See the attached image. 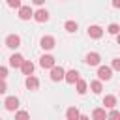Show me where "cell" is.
<instances>
[{
    "instance_id": "obj_1",
    "label": "cell",
    "mask_w": 120,
    "mask_h": 120,
    "mask_svg": "<svg viewBox=\"0 0 120 120\" xmlns=\"http://www.w3.org/2000/svg\"><path fill=\"white\" fill-rule=\"evenodd\" d=\"M98 77H99V81H109V79L112 77V68H109V66H99V68H98Z\"/></svg>"
},
{
    "instance_id": "obj_2",
    "label": "cell",
    "mask_w": 120,
    "mask_h": 120,
    "mask_svg": "<svg viewBox=\"0 0 120 120\" xmlns=\"http://www.w3.org/2000/svg\"><path fill=\"white\" fill-rule=\"evenodd\" d=\"M39 66H41L43 69H52V68H54V56L43 54V56L39 58Z\"/></svg>"
},
{
    "instance_id": "obj_3",
    "label": "cell",
    "mask_w": 120,
    "mask_h": 120,
    "mask_svg": "<svg viewBox=\"0 0 120 120\" xmlns=\"http://www.w3.org/2000/svg\"><path fill=\"white\" fill-rule=\"evenodd\" d=\"M51 79H52L54 82H58V81H62V79H66V71H64V68L54 66V68L51 69Z\"/></svg>"
},
{
    "instance_id": "obj_4",
    "label": "cell",
    "mask_w": 120,
    "mask_h": 120,
    "mask_svg": "<svg viewBox=\"0 0 120 120\" xmlns=\"http://www.w3.org/2000/svg\"><path fill=\"white\" fill-rule=\"evenodd\" d=\"M88 36H90L92 39H99V38L103 36V28L98 26V24H92V26H88Z\"/></svg>"
},
{
    "instance_id": "obj_5",
    "label": "cell",
    "mask_w": 120,
    "mask_h": 120,
    "mask_svg": "<svg viewBox=\"0 0 120 120\" xmlns=\"http://www.w3.org/2000/svg\"><path fill=\"white\" fill-rule=\"evenodd\" d=\"M32 17H34V11H32V8H30V6H22V8L19 9V19L28 21V19H32Z\"/></svg>"
},
{
    "instance_id": "obj_6",
    "label": "cell",
    "mask_w": 120,
    "mask_h": 120,
    "mask_svg": "<svg viewBox=\"0 0 120 120\" xmlns=\"http://www.w3.org/2000/svg\"><path fill=\"white\" fill-rule=\"evenodd\" d=\"M6 45H8L9 49H17V47L21 45V38H19V36H15V34H11V36H8V38H6Z\"/></svg>"
},
{
    "instance_id": "obj_7",
    "label": "cell",
    "mask_w": 120,
    "mask_h": 120,
    "mask_svg": "<svg viewBox=\"0 0 120 120\" xmlns=\"http://www.w3.org/2000/svg\"><path fill=\"white\" fill-rule=\"evenodd\" d=\"M81 79H79V71L77 69H69V71H66V82H69V84H75V82H79Z\"/></svg>"
},
{
    "instance_id": "obj_8",
    "label": "cell",
    "mask_w": 120,
    "mask_h": 120,
    "mask_svg": "<svg viewBox=\"0 0 120 120\" xmlns=\"http://www.w3.org/2000/svg\"><path fill=\"white\" fill-rule=\"evenodd\" d=\"M39 43H41V47H43L45 51H51V49L54 47V38H52V36H43Z\"/></svg>"
},
{
    "instance_id": "obj_9",
    "label": "cell",
    "mask_w": 120,
    "mask_h": 120,
    "mask_svg": "<svg viewBox=\"0 0 120 120\" xmlns=\"http://www.w3.org/2000/svg\"><path fill=\"white\" fill-rule=\"evenodd\" d=\"M99 60H101V56H99L98 52H88V54H86V58H84V62H86L88 66H98V64H99Z\"/></svg>"
},
{
    "instance_id": "obj_10",
    "label": "cell",
    "mask_w": 120,
    "mask_h": 120,
    "mask_svg": "<svg viewBox=\"0 0 120 120\" xmlns=\"http://www.w3.org/2000/svg\"><path fill=\"white\" fill-rule=\"evenodd\" d=\"M24 62H26V60H24L21 54H11V58H9V66H11V68H22Z\"/></svg>"
},
{
    "instance_id": "obj_11",
    "label": "cell",
    "mask_w": 120,
    "mask_h": 120,
    "mask_svg": "<svg viewBox=\"0 0 120 120\" xmlns=\"http://www.w3.org/2000/svg\"><path fill=\"white\" fill-rule=\"evenodd\" d=\"M4 105H6V109H8V111H15V109L19 107V99H17L15 96H11V98H6Z\"/></svg>"
},
{
    "instance_id": "obj_12",
    "label": "cell",
    "mask_w": 120,
    "mask_h": 120,
    "mask_svg": "<svg viewBox=\"0 0 120 120\" xmlns=\"http://www.w3.org/2000/svg\"><path fill=\"white\" fill-rule=\"evenodd\" d=\"M107 118H109V114L105 112V109H101V107L94 109V112H92V120H107Z\"/></svg>"
},
{
    "instance_id": "obj_13",
    "label": "cell",
    "mask_w": 120,
    "mask_h": 120,
    "mask_svg": "<svg viewBox=\"0 0 120 120\" xmlns=\"http://www.w3.org/2000/svg\"><path fill=\"white\" fill-rule=\"evenodd\" d=\"M34 19H36L38 22H45V21H49V13H47V9H38V11L34 13Z\"/></svg>"
},
{
    "instance_id": "obj_14",
    "label": "cell",
    "mask_w": 120,
    "mask_h": 120,
    "mask_svg": "<svg viewBox=\"0 0 120 120\" xmlns=\"http://www.w3.org/2000/svg\"><path fill=\"white\" fill-rule=\"evenodd\" d=\"M66 116H68V120H81V112H79L77 107H69L68 112H66Z\"/></svg>"
},
{
    "instance_id": "obj_15",
    "label": "cell",
    "mask_w": 120,
    "mask_h": 120,
    "mask_svg": "<svg viewBox=\"0 0 120 120\" xmlns=\"http://www.w3.org/2000/svg\"><path fill=\"white\" fill-rule=\"evenodd\" d=\"M21 71L26 75V77H32V73H34V64L30 62V60H26L24 64H22V68H21Z\"/></svg>"
},
{
    "instance_id": "obj_16",
    "label": "cell",
    "mask_w": 120,
    "mask_h": 120,
    "mask_svg": "<svg viewBox=\"0 0 120 120\" xmlns=\"http://www.w3.org/2000/svg\"><path fill=\"white\" fill-rule=\"evenodd\" d=\"M38 86H39V81L32 75V77H26V88L28 90H38Z\"/></svg>"
},
{
    "instance_id": "obj_17",
    "label": "cell",
    "mask_w": 120,
    "mask_h": 120,
    "mask_svg": "<svg viewBox=\"0 0 120 120\" xmlns=\"http://www.w3.org/2000/svg\"><path fill=\"white\" fill-rule=\"evenodd\" d=\"M103 105H105L107 109H114V107H116V98H114V96H105V98H103Z\"/></svg>"
},
{
    "instance_id": "obj_18",
    "label": "cell",
    "mask_w": 120,
    "mask_h": 120,
    "mask_svg": "<svg viewBox=\"0 0 120 120\" xmlns=\"http://www.w3.org/2000/svg\"><path fill=\"white\" fill-rule=\"evenodd\" d=\"M90 88H92V92H94V94H99V92L103 90L101 81H92V82H90Z\"/></svg>"
},
{
    "instance_id": "obj_19",
    "label": "cell",
    "mask_w": 120,
    "mask_h": 120,
    "mask_svg": "<svg viewBox=\"0 0 120 120\" xmlns=\"http://www.w3.org/2000/svg\"><path fill=\"white\" fill-rule=\"evenodd\" d=\"M86 86H88V84H86V81H82V79H81V81L77 82V94H81V96H82V94L86 92Z\"/></svg>"
},
{
    "instance_id": "obj_20",
    "label": "cell",
    "mask_w": 120,
    "mask_h": 120,
    "mask_svg": "<svg viewBox=\"0 0 120 120\" xmlns=\"http://www.w3.org/2000/svg\"><path fill=\"white\" fill-rule=\"evenodd\" d=\"M107 32H109V34H114V36H118V34H120V26H118L116 22H112V24H109Z\"/></svg>"
},
{
    "instance_id": "obj_21",
    "label": "cell",
    "mask_w": 120,
    "mask_h": 120,
    "mask_svg": "<svg viewBox=\"0 0 120 120\" xmlns=\"http://www.w3.org/2000/svg\"><path fill=\"white\" fill-rule=\"evenodd\" d=\"M64 28H66L68 32H75V30H77V22H75V21H68V22L64 24Z\"/></svg>"
},
{
    "instance_id": "obj_22",
    "label": "cell",
    "mask_w": 120,
    "mask_h": 120,
    "mask_svg": "<svg viewBox=\"0 0 120 120\" xmlns=\"http://www.w3.org/2000/svg\"><path fill=\"white\" fill-rule=\"evenodd\" d=\"M15 120H30V116H28L26 111H19V112L15 114Z\"/></svg>"
},
{
    "instance_id": "obj_23",
    "label": "cell",
    "mask_w": 120,
    "mask_h": 120,
    "mask_svg": "<svg viewBox=\"0 0 120 120\" xmlns=\"http://www.w3.org/2000/svg\"><path fill=\"white\" fill-rule=\"evenodd\" d=\"M107 120H120V112L116 111V109H112L111 112H109V118Z\"/></svg>"
},
{
    "instance_id": "obj_24",
    "label": "cell",
    "mask_w": 120,
    "mask_h": 120,
    "mask_svg": "<svg viewBox=\"0 0 120 120\" xmlns=\"http://www.w3.org/2000/svg\"><path fill=\"white\" fill-rule=\"evenodd\" d=\"M8 6H9V8H17V9L22 8V4H21L19 0H8Z\"/></svg>"
},
{
    "instance_id": "obj_25",
    "label": "cell",
    "mask_w": 120,
    "mask_h": 120,
    "mask_svg": "<svg viewBox=\"0 0 120 120\" xmlns=\"http://www.w3.org/2000/svg\"><path fill=\"white\" fill-rule=\"evenodd\" d=\"M111 68H112V69H116V71H120V58H114Z\"/></svg>"
},
{
    "instance_id": "obj_26",
    "label": "cell",
    "mask_w": 120,
    "mask_h": 120,
    "mask_svg": "<svg viewBox=\"0 0 120 120\" xmlns=\"http://www.w3.org/2000/svg\"><path fill=\"white\" fill-rule=\"evenodd\" d=\"M0 75H2V79H6V75H8V69H6V68H0Z\"/></svg>"
},
{
    "instance_id": "obj_27",
    "label": "cell",
    "mask_w": 120,
    "mask_h": 120,
    "mask_svg": "<svg viewBox=\"0 0 120 120\" xmlns=\"http://www.w3.org/2000/svg\"><path fill=\"white\" fill-rule=\"evenodd\" d=\"M112 6H114V8H120V2H118V0H114V2H112Z\"/></svg>"
},
{
    "instance_id": "obj_28",
    "label": "cell",
    "mask_w": 120,
    "mask_h": 120,
    "mask_svg": "<svg viewBox=\"0 0 120 120\" xmlns=\"http://www.w3.org/2000/svg\"><path fill=\"white\" fill-rule=\"evenodd\" d=\"M81 120H90L88 116H84V114H81Z\"/></svg>"
},
{
    "instance_id": "obj_29",
    "label": "cell",
    "mask_w": 120,
    "mask_h": 120,
    "mask_svg": "<svg viewBox=\"0 0 120 120\" xmlns=\"http://www.w3.org/2000/svg\"><path fill=\"white\" fill-rule=\"evenodd\" d=\"M116 41H118V45H120V34H118V36H116Z\"/></svg>"
}]
</instances>
